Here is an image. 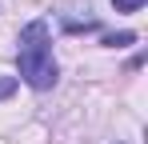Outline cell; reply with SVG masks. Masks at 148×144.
<instances>
[{"mask_svg":"<svg viewBox=\"0 0 148 144\" xmlns=\"http://www.w3.org/2000/svg\"><path fill=\"white\" fill-rule=\"evenodd\" d=\"M16 64H20V80H24L28 88H36V92H44L56 84V60H52V36H48V24L44 20H32L20 32V52H16Z\"/></svg>","mask_w":148,"mask_h":144,"instance_id":"6da1fadb","label":"cell"},{"mask_svg":"<svg viewBox=\"0 0 148 144\" xmlns=\"http://www.w3.org/2000/svg\"><path fill=\"white\" fill-rule=\"evenodd\" d=\"M112 8H116V12H140L144 0H112Z\"/></svg>","mask_w":148,"mask_h":144,"instance_id":"7a4b0ae2","label":"cell"},{"mask_svg":"<svg viewBox=\"0 0 148 144\" xmlns=\"http://www.w3.org/2000/svg\"><path fill=\"white\" fill-rule=\"evenodd\" d=\"M132 40H136L132 32H120V36H104V44H108V48H124V44H132Z\"/></svg>","mask_w":148,"mask_h":144,"instance_id":"3957f363","label":"cell"},{"mask_svg":"<svg viewBox=\"0 0 148 144\" xmlns=\"http://www.w3.org/2000/svg\"><path fill=\"white\" fill-rule=\"evenodd\" d=\"M12 88H16V80H12V76H0V100L12 96Z\"/></svg>","mask_w":148,"mask_h":144,"instance_id":"277c9868","label":"cell"}]
</instances>
